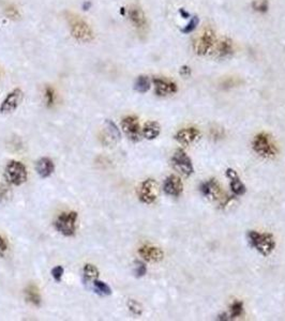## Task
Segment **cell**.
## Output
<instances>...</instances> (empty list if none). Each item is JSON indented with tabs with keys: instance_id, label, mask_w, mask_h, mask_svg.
I'll return each instance as SVG.
<instances>
[{
	"instance_id": "26",
	"label": "cell",
	"mask_w": 285,
	"mask_h": 321,
	"mask_svg": "<svg viewBox=\"0 0 285 321\" xmlns=\"http://www.w3.org/2000/svg\"><path fill=\"white\" fill-rule=\"evenodd\" d=\"M242 312H244V303H242L241 301H235L231 305L229 318L230 319L238 318L242 315Z\"/></svg>"
},
{
	"instance_id": "35",
	"label": "cell",
	"mask_w": 285,
	"mask_h": 321,
	"mask_svg": "<svg viewBox=\"0 0 285 321\" xmlns=\"http://www.w3.org/2000/svg\"><path fill=\"white\" fill-rule=\"evenodd\" d=\"M180 74H181V75H183V76H189V75L191 74V69H190L189 66L184 65V66H182V67H181Z\"/></svg>"
},
{
	"instance_id": "34",
	"label": "cell",
	"mask_w": 285,
	"mask_h": 321,
	"mask_svg": "<svg viewBox=\"0 0 285 321\" xmlns=\"http://www.w3.org/2000/svg\"><path fill=\"white\" fill-rule=\"evenodd\" d=\"M8 251V243L3 235H0V256L5 255Z\"/></svg>"
},
{
	"instance_id": "14",
	"label": "cell",
	"mask_w": 285,
	"mask_h": 321,
	"mask_svg": "<svg viewBox=\"0 0 285 321\" xmlns=\"http://www.w3.org/2000/svg\"><path fill=\"white\" fill-rule=\"evenodd\" d=\"M154 86H155V92L156 95L159 97H167L172 96L177 92L178 88L177 85L172 81L164 79V78H159L155 77L153 79Z\"/></svg>"
},
{
	"instance_id": "6",
	"label": "cell",
	"mask_w": 285,
	"mask_h": 321,
	"mask_svg": "<svg viewBox=\"0 0 285 321\" xmlns=\"http://www.w3.org/2000/svg\"><path fill=\"white\" fill-rule=\"evenodd\" d=\"M252 148L258 155L262 157H273L276 154V148L272 141L270 135L266 133H259L252 141Z\"/></svg>"
},
{
	"instance_id": "12",
	"label": "cell",
	"mask_w": 285,
	"mask_h": 321,
	"mask_svg": "<svg viewBox=\"0 0 285 321\" xmlns=\"http://www.w3.org/2000/svg\"><path fill=\"white\" fill-rule=\"evenodd\" d=\"M138 255L148 263H159L164 258V252L156 246L145 244L138 249Z\"/></svg>"
},
{
	"instance_id": "1",
	"label": "cell",
	"mask_w": 285,
	"mask_h": 321,
	"mask_svg": "<svg viewBox=\"0 0 285 321\" xmlns=\"http://www.w3.org/2000/svg\"><path fill=\"white\" fill-rule=\"evenodd\" d=\"M247 239L250 247L264 257L269 256L275 249V241L271 233L250 230L247 233Z\"/></svg>"
},
{
	"instance_id": "4",
	"label": "cell",
	"mask_w": 285,
	"mask_h": 321,
	"mask_svg": "<svg viewBox=\"0 0 285 321\" xmlns=\"http://www.w3.org/2000/svg\"><path fill=\"white\" fill-rule=\"evenodd\" d=\"M79 214L75 211H66L58 215L54 222L55 229L63 236H73L77 232Z\"/></svg>"
},
{
	"instance_id": "25",
	"label": "cell",
	"mask_w": 285,
	"mask_h": 321,
	"mask_svg": "<svg viewBox=\"0 0 285 321\" xmlns=\"http://www.w3.org/2000/svg\"><path fill=\"white\" fill-rule=\"evenodd\" d=\"M150 89V79L146 75H139L134 83V90L137 91L138 94H146Z\"/></svg>"
},
{
	"instance_id": "9",
	"label": "cell",
	"mask_w": 285,
	"mask_h": 321,
	"mask_svg": "<svg viewBox=\"0 0 285 321\" xmlns=\"http://www.w3.org/2000/svg\"><path fill=\"white\" fill-rule=\"evenodd\" d=\"M24 99V92L20 88H15L6 96L0 104V113L4 115L12 114L19 108Z\"/></svg>"
},
{
	"instance_id": "27",
	"label": "cell",
	"mask_w": 285,
	"mask_h": 321,
	"mask_svg": "<svg viewBox=\"0 0 285 321\" xmlns=\"http://www.w3.org/2000/svg\"><path fill=\"white\" fill-rule=\"evenodd\" d=\"M127 306H128L129 310L131 311V314H133L134 316H141L142 307L136 300H133V299L128 300Z\"/></svg>"
},
{
	"instance_id": "30",
	"label": "cell",
	"mask_w": 285,
	"mask_h": 321,
	"mask_svg": "<svg viewBox=\"0 0 285 321\" xmlns=\"http://www.w3.org/2000/svg\"><path fill=\"white\" fill-rule=\"evenodd\" d=\"M44 97H45V102H46V105L48 107H51L54 105L55 103V91L52 87H45V90H44Z\"/></svg>"
},
{
	"instance_id": "23",
	"label": "cell",
	"mask_w": 285,
	"mask_h": 321,
	"mask_svg": "<svg viewBox=\"0 0 285 321\" xmlns=\"http://www.w3.org/2000/svg\"><path fill=\"white\" fill-rule=\"evenodd\" d=\"M100 276L99 269L92 264H85L83 267V277L88 283H92L95 280H98Z\"/></svg>"
},
{
	"instance_id": "3",
	"label": "cell",
	"mask_w": 285,
	"mask_h": 321,
	"mask_svg": "<svg viewBox=\"0 0 285 321\" xmlns=\"http://www.w3.org/2000/svg\"><path fill=\"white\" fill-rule=\"evenodd\" d=\"M5 178L8 183L20 187L28 179L27 167L20 160L12 159L5 167Z\"/></svg>"
},
{
	"instance_id": "17",
	"label": "cell",
	"mask_w": 285,
	"mask_h": 321,
	"mask_svg": "<svg viewBox=\"0 0 285 321\" xmlns=\"http://www.w3.org/2000/svg\"><path fill=\"white\" fill-rule=\"evenodd\" d=\"M36 172L42 179L49 178L55 172V164L53 159L47 156L39 158L36 164Z\"/></svg>"
},
{
	"instance_id": "33",
	"label": "cell",
	"mask_w": 285,
	"mask_h": 321,
	"mask_svg": "<svg viewBox=\"0 0 285 321\" xmlns=\"http://www.w3.org/2000/svg\"><path fill=\"white\" fill-rule=\"evenodd\" d=\"M6 14H7L8 16H9L10 19H16V18H19V16H20L18 9H16V8H14V7L7 8Z\"/></svg>"
},
{
	"instance_id": "11",
	"label": "cell",
	"mask_w": 285,
	"mask_h": 321,
	"mask_svg": "<svg viewBox=\"0 0 285 321\" xmlns=\"http://www.w3.org/2000/svg\"><path fill=\"white\" fill-rule=\"evenodd\" d=\"M163 192L167 196L179 197L183 192V184L179 177L176 175L167 177L163 183Z\"/></svg>"
},
{
	"instance_id": "22",
	"label": "cell",
	"mask_w": 285,
	"mask_h": 321,
	"mask_svg": "<svg viewBox=\"0 0 285 321\" xmlns=\"http://www.w3.org/2000/svg\"><path fill=\"white\" fill-rule=\"evenodd\" d=\"M25 298H26V301L28 303L35 306H40L42 303L41 294L36 285H29L26 287V289H25Z\"/></svg>"
},
{
	"instance_id": "16",
	"label": "cell",
	"mask_w": 285,
	"mask_h": 321,
	"mask_svg": "<svg viewBox=\"0 0 285 321\" xmlns=\"http://www.w3.org/2000/svg\"><path fill=\"white\" fill-rule=\"evenodd\" d=\"M199 192L204 197L212 198V199H220L221 194H222L219 183H218L215 179H210L200 184Z\"/></svg>"
},
{
	"instance_id": "20",
	"label": "cell",
	"mask_w": 285,
	"mask_h": 321,
	"mask_svg": "<svg viewBox=\"0 0 285 321\" xmlns=\"http://www.w3.org/2000/svg\"><path fill=\"white\" fill-rule=\"evenodd\" d=\"M234 54L233 42L229 38H223L216 45L215 56L219 59H226Z\"/></svg>"
},
{
	"instance_id": "5",
	"label": "cell",
	"mask_w": 285,
	"mask_h": 321,
	"mask_svg": "<svg viewBox=\"0 0 285 321\" xmlns=\"http://www.w3.org/2000/svg\"><path fill=\"white\" fill-rule=\"evenodd\" d=\"M216 35L212 28L206 27L198 35L195 37L193 42V50L195 54L199 56H204L208 52H210V49L216 44Z\"/></svg>"
},
{
	"instance_id": "32",
	"label": "cell",
	"mask_w": 285,
	"mask_h": 321,
	"mask_svg": "<svg viewBox=\"0 0 285 321\" xmlns=\"http://www.w3.org/2000/svg\"><path fill=\"white\" fill-rule=\"evenodd\" d=\"M198 23H199V21H198L197 16H193V18H191V21L188 23L187 26L182 29V32L183 33H191L197 27Z\"/></svg>"
},
{
	"instance_id": "24",
	"label": "cell",
	"mask_w": 285,
	"mask_h": 321,
	"mask_svg": "<svg viewBox=\"0 0 285 321\" xmlns=\"http://www.w3.org/2000/svg\"><path fill=\"white\" fill-rule=\"evenodd\" d=\"M91 286H92V289H94V292L97 293L98 295H101V297H108V295L112 294L111 287L108 286V284H106L105 282L100 281L99 278L92 282Z\"/></svg>"
},
{
	"instance_id": "18",
	"label": "cell",
	"mask_w": 285,
	"mask_h": 321,
	"mask_svg": "<svg viewBox=\"0 0 285 321\" xmlns=\"http://www.w3.org/2000/svg\"><path fill=\"white\" fill-rule=\"evenodd\" d=\"M128 16L133 26L137 29H145L147 26V20L144 11L138 6H131L128 10Z\"/></svg>"
},
{
	"instance_id": "31",
	"label": "cell",
	"mask_w": 285,
	"mask_h": 321,
	"mask_svg": "<svg viewBox=\"0 0 285 321\" xmlns=\"http://www.w3.org/2000/svg\"><path fill=\"white\" fill-rule=\"evenodd\" d=\"M253 9L257 12L261 13H265L268 11V8H269V5H268L267 0H255V2L252 4Z\"/></svg>"
},
{
	"instance_id": "28",
	"label": "cell",
	"mask_w": 285,
	"mask_h": 321,
	"mask_svg": "<svg viewBox=\"0 0 285 321\" xmlns=\"http://www.w3.org/2000/svg\"><path fill=\"white\" fill-rule=\"evenodd\" d=\"M147 273V266L145 263H142L140 260L134 261V275L137 278H140L142 276H145Z\"/></svg>"
},
{
	"instance_id": "13",
	"label": "cell",
	"mask_w": 285,
	"mask_h": 321,
	"mask_svg": "<svg viewBox=\"0 0 285 321\" xmlns=\"http://www.w3.org/2000/svg\"><path fill=\"white\" fill-rule=\"evenodd\" d=\"M174 138L182 146H190L200 138V132L195 128L181 129L175 134Z\"/></svg>"
},
{
	"instance_id": "19",
	"label": "cell",
	"mask_w": 285,
	"mask_h": 321,
	"mask_svg": "<svg viewBox=\"0 0 285 321\" xmlns=\"http://www.w3.org/2000/svg\"><path fill=\"white\" fill-rule=\"evenodd\" d=\"M121 134L118 129V126L116 123L110 119L105 121V134L103 137V142L105 145H110V143H115L118 140H120Z\"/></svg>"
},
{
	"instance_id": "29",
	"label": "cell",
	"mask_w": 285,
	"mask_h": 321,
	"mask_svg": "<svg viewBox=\"0 0 285 321\" xmlns=\"http://www.w3.org/2000/svg\"><path fill=\"white\" fill-rule=\"evenodd\" d=\"M64 274V268L62 266H56L52 269L51 275L56 283H60Z\"/></svg>"
},
{
	"instance_id": "7",
	"label": "cell",
	"mask_w": 285,
	"mask_h": 321,
	"mask_svg": "<svg viewBox=\"0 0 285 321\" xmlns=\"http://www.w3.org/2000/svg\"><path fill=\"white\" fill-rule=\"evenodd\" d=\"M172 166L175 171L184 177H190L194 173V167L192 164V159L182 149H178L172 157Z\"/></svg>"
},
{
	"instance_id": "2",
	"label": "cell",
	"mask_w": 285,
	"mask_h": 321,
	"mask_svg": "<svg viewBox=\"0 0 285 321\" xmlns=\"http://www.w3.org/2000/svg\"><path fill=\"white\" fill-rule=\"evenodd\" d=\"M68 21L70 32L75 40H78L81 43H88V42L94 40V31L89 26V24L85 20H83L81 16L69 14Z\"/></svg>"
},
{
	"instance_id": "36",
	"label": "cell",
	"mask_w": 285,
	"mask_h": 321,
	"mask_svg": "<svg viewBox=\"0 0 285 321\" xmlns=\"http://www.w3.org/2000/svg\"><path fill=\"white\" fill-rule=\"evenodd\" d=\"M179 13L182 15V18H184V19H188V18H190V14H189V12H187V11L184 10V9H180V10H179Z\"/></svg>"
},
{
	"instance_id": "21",
	"label": "cell",
	"mask_w": 285,
	"mask_h": 321,
	"mask_svg": "<svg viewBox=\"0 0 285 321\" xmlns=\"http://www.w3.org/2000/svg\"><path fill=\"white\" fill-rule=\"evenodd\" d=\"M161 134V125L157 121H148L141 129V136L148 140H154Z\"/></svg>"
},
{
	"instance_id": "37",
	"label": "cell",
	"mask_w": 285,
	"mask_h": 321,
	"mask_svg": "<svg viewBox=\"0 0 285 321\" xmlns=\"http://www.w3.org/2000/svg\"><path fill=\"white\" fill-rule=\"evenodd\" d=\"M90 6H91V3H89V2H87L86 4H84V6H83L84 10H88L89 8H90Z\"/></svg>"
},
{
	"instance_id": "15",
	"label": "cell",
	"mask_w": 285,
	"mask_h": 321,
	"mask_svg": "<svg viewBox=\"0 0 285 321\" xmlns=\"http://www.w3.org/2000/svg\"><path fill=\"white\" fill-rule=\"evenodd\" d=\"M225 176L228 177V179L230 180V188H231V191L234 195L235 196L245 195L246 192H247V188H246V185L242 183V181L240 180L237 172L233 170V168H228V170H226V172H225Z\"/></svg>"
},
{
	"instance_id": "10",
	"label": "cell",
	"mask_w": 285,
	"mask_h": 321,
	"mask_svg": "<svg viewBox=\"0 0 285 321\" xmlns=\"http://www.w3.org/2000/svg\"><path fill=\"white\" fill-rule=\"evenodd\" d=\"M121 129L125 136L133 142L139 141L142 137L138 118L135 116L124 117L121 120Z\"/></svg>"
},
{
	"instance_id": "8",
	"label": "cell",
	"mask_w": 285,
	"mask_h": 321,
	"mask_svg": "<svg viewBox=\"0 0 285 321\" xmlns=\"http://www.w3.org/2000/svg\"><path fill=\"white\" fill-rule=\"evenodd\" d=\"M159 196V185L155 179L142 181L138 189V199L145 205H152Z\"/></svg>"
}]
</instances>
